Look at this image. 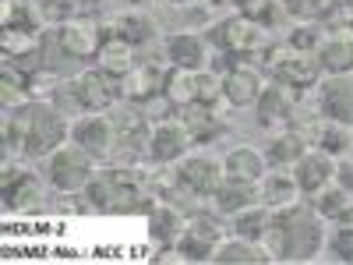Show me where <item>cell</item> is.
Listing matches in <instances>:
<instances>
[{"instance_id": "cell-1", "label": "cell", "mask_w": 353, "mask_h": 265, "mask_svg": "<svg viewBox=\"0 0 353 265\" xmlns=\"http://www.w3.org/2000/svg\"><path fill=\"white\" fill-rule=\"evenodd\" d=\"M261 248L269 258L307 262L321 248V226L304 205H283L269 226V233L261 237Z\"/></svg>"}, {"instance_id": "cell-2", "label": "cell", "mask_w": 353, "mask_h": 265, "mask_svg": "<svg viewBox=\"0 0 353 265\" xmlns=\"http://www.w3.org/2000/svg\"><path fill=\"white\" fill-rule=\"evenodd\" d=\"M64 138V121L61 113L50 106H18V113L8 110L4 117V141L8 145H21L28 156H46L50 149H57Z\"/></svg>"}, {"instance_id": "cell-3", "label": "cell", "mask_w": 353, "mask_h": 265, "mask_svg": "<svg viewBox=\"0 0 353 265\" xmlns=\"http://www.w3.org/2000/svg\"><path fill=\"white\" fill-rule=\"evenodd\" d=\"M138 184L141 177L138 170H106L99 181L88 184V198H92L96 209H106V213H131L138 205Z\"/></svg>"}, {"instance_id": "cell-4", "label": "cell", "mask_w": 353, "mask_h": 265, "mask_svg": "<svg viewBox=\"0 0 353 265\" xmlns=\"http://www.w3.org/2000/svg\"><path fill=\"white\" fill-rule=\"evenodd\" d=\"M92 177V163H88V149L81 145H64L57 149L53 159H50V181L64 191H78L81 184H88Z\"/></svg>"}, {"instance_id": "cell-5", "label": "cell", "mask_w": 353, "mask_h": 265, "mask_svg": "<svg viewBox=\"0 0 353 265\" xmlns=\"http://www.w3.org/2000/svg\"><path fill=\"white\" fill-rule=\"evenodd\" d=\"M269 68H272L276 81L293 85V88H307V85H314V75H318V64L311 61V53L293 50V46H279V50H272V53H269Z\"/></svg>"}, {"instance_id": "cell-6", "label": "cell", "mask_w": 353, "mask_h": 265, "mask_svg": "<svg viewBox=\"0 0 353 265\" xmlns=\"http://www.w3.org/2000/svg\"><path fill=\"white\" fill-rule=\"evenodd\" d=\"M74 138L81 149H88L92 156H117L121 149V128H117V117H88L74 128Z\"/></svg>"}, {"instance_id": "cell-7", "label": "cell", "mask_w": 353, "mask_h": 265, "mask_svg": "<svg viewBox=\"0 0 353 265\" xmlns=\"http://www.w3.org/2000/svg\"><path fill=\"white\" fill-rule=\"evenodd\" d=\"M191 145H194V135L184 121H163L149 138V153H152L156 163H170L176 156H184Z\"/></svg>"}, {"instance_id": "cell-8", "label": "cell", "mask_w": 353, "mask_h": 265, "mask_svg": "<svg viewBox=\"0 0 353 265\" xmlns=\"http://www.w3.org/2000/svg\"><path fill=\"white\" fill-rule=\"evenodd\" d=\"M321 110L336 124H353V71L329 78V85L321 88Z\"/></svg>"}, {"instance_id": "cell-9", "label": "cell", "mask_w": 353, "mask_h": 265, "mask_svg": "<svg viewBox=\"0 0 353 265\" xmlns=\"http://www.w3.org/2000/svg\"><path fill=\"white\" fill-rule=\"evenodd\" d=\"M71 92H74V103L85 110H106L117 96V88L106 78V71H85L81 78H74Z\"/></svg>"}, {"instance_id": "cell-10", "label": "cell", "mask_w": 353, "mask_h": 265, "mask_svg": "<svg viewBox=\"0 0 353 265\" xmlns=\"http://www.w3.org/2000/svg\"><path fill=\"white\" fill-rule=\"evenodd\" d=\"M212 39H216L226 53H248V50L261 46V28H258V21H251V18L241 14V18L219 25L216 32H212Z\"/></svg>"}, {"instance_id": "cell-11", "label": "cell", "mask_w": 353, "mask_h": 265, "mask_svg": "<svg viewBox=\"0 0 353 265\" xmlns=\"http://www.w3.org/2000/svg\"><path fill=\"white\" fill-rule=\"evenodd\" d=\"M176 181L191 188L194 195H216L223 188V170L212 159H184L176 170Z\"/></svg>"}, {"instance_id": "cell-12", "label": "cell", "mask_w": 353, "mask_h": 265, "mask_svg": "<svg viewBox=\"0 0 353 265\" xmlns=\"http://www.w3.org/2000/svg\"><path fill=\"white\" fill-rule=\"evenodd\" d=\"M57 43L64 46L68 57H78V61H85V57L99 53V28L92 21H68L61 32H57Z\"/></svg>"}, {"instance_id": "cell-13", "label": "cell", "mask_w": 353, "mask_h": 265, "mask_svg": "<svg viewBox=\"0 0 353 265\" xmlns=\"http://www.w3.org/2000/svg\"><path fill=\"white\" fill-rule=\"evenodd\" d=\"M293 106H297V88L293 85H265L261 96H258V117L265 124L269 121H286V117L293 113Z\"/></svg>"}, {"instance_id": "cell-14", "label": "cell", "mask_w": 353, "mask_h": 265, "mask_svg": "<svg viewBox=\"0 0 353 265\" xmlns=\"http://www.w3.org/2000/svg\"><path fill=\"white\" fill-rule=\"evenodd\" d=\"M332 170L336 166H332L329 153H304L297 159V184H301V191H307V195L321 191L332 181Z\"/></svg>"}, {"instance_id": "cell-15", "label": "cell", "mask_w": 353, "mask_h": 265, "mask_svg": "<svg viewBox=\"0 0 353 265\" xmlns=\"http://www.w3.org/2000/svg\"><path fill=\"white\" fill-rule=\"evenodd\" d=\"M4 198L11 209H28V205H36V198H43V188L32 173L8 166L4 170Z\"/></svg>"}, {"instance_id": "cell-16", "label": "cell", "mask_w": 353, "mask_h": 265, "mask_svg": "<svg viewBox=\"0 0 353 265\" xmlns=\"http://www.w3.org/2000/svg\"><path fill=\"white\" fill-rule=\"evenodd\" d=\"M223 96L233 103V106H248L261 96V81L251 68H233L226 78H223Z\"/></svg>"}, {"instance_id": "cell-17", "label": "cell", "mask_w": 353, "mask_h": 265, "mask_svg": "<svg viewBox=\"0 0 353 265\" xmlns=\"http://www.w3.org/2000/svg\"><path fill=\"white\" fill-rule=\"evenodd\" d=\"M159 85H163V68H159V64H141V68H134V71L128 75V81H124L121 92H124L128 99H152V96L159 92Z\"/></svg>"}, {"instance_id": "cell-18", "label": "cell", "mask_w": 353, "mask_h": 265, "mask_svg": "<svg viewBox=\"0 0 353 265\" xmlns=\"http://www.w3.org/2000/svg\"><path fill=\"white\" fill-rule=\"evenodd\" d=\"M99 64L106 75H131L134 71V46L128 39H106L99 46Z\"/></svg>"}, {"instance_id": "cell-19", "label": "cell", "mask_w": 353, "mask_h": 265, "mask_svg": "<svg viewBox=\"0 0 353 265\" xmlns=\"http://www.w3.org/2000/svg\"><path fill=\"white\" fill-rule=\"evenodd\" d=\"M166 53H170V61L176 64V68H184V71H194V68H201V61H205V46H201V39L198 36H170V43H166Z\"/></svg>"}, {"instance_id": "cell-20", "label": "cell", "mask_w": 353, "mask_h": 265, "mask_svg": "<svg viewBox=\"0 0 353 265\" xmlns=\"http://www.w3.org/2000/svg\"><path fill=\"white\" fill-rule=\"evenodd\" d=\"M261 170H265V159H261V153L258 149H233L230 156H226V173L233 177V181H248V184H254L258 177H261Z\"/></svg>"}, {"instance_id": "cell-21", "label": "cell", "mask_w": 353, "mask_h": 265, "mask_svg": "<svg viewBox=\"0 0 353 265\" xmlns=\"http://www.w3.org/2000/svg\"><path fill=\"white\" fill-rule=\"evenodd\" d=\"M321 68L332 75L353 71V36H336L321 46Z\"/></svg>"}, {"instance_id": "cell-22", "label": "cell", "mask_w": 353, "mask_h": 265, "mask_svg": "<svg viewBox=\"0 0 353 265\" xmlns=\"http://www.w3.org/2000/svg\"><path fill=\"white\" fill-rule=\"evenodd\" d=\"M106 28H110L117 39H128V43H145V39L152 36L149 18H141V14H117V18H110Z\"/></svg>"}, {"instance_id": "cell-23", "label": "cell", "mask_w": 353, "mask_h": 265, "mask_svg": "<svg viewBox=\"0 0 353 265\" xmlns=\"http://www.w3.org/2000/svg\"><path fill=\"white\" fill-rule=\"evenodd\" d=\"M181 121L191 128V135H194V141H209L216 131H219V124H216V117L205 110V103H188V110H184V117Z\"/></svg>"}, {"instance_id": "cell-24", "label": "cell", "mask_w": 353, "mask_h": 265, "mask_svg": "<svg viewBox=\"0 0 353 265\" xmlns=\"http://www.w3.org/2000/svg\"><path fill=\"white\" fill-rule=\"evenodd\" d=\"M237 237H244V241H261L265 233H269V226H272V216H269V209H248V213H241L237 216Z\"/></svg>"}, {"instance_id": "cell-25", "label": "cell", "mask_w": 353, "mask_h": 265, "mask_svg": "<svg viewBox=\"0 0 353 265\" xmlns=\"http://www.w3.org/2000/svg\"><path fill=\"white\" fill-rule=\"evenodd\" d=\"M297 177H286V173H276V177H269V181L261 184V195H265V202L269 205H290L293 202V195H297Z\"/></svg>"}, {"instance_id": "cell-26", "label": "cell", "mask_w": 353, "mask_h": 265, "mask_svg": "<svg viewBox=\"0 0 353 265\" xmlns=\"http://www.w3.org/2000/svg\"><path fill=\"white\" fill-rule=\"evenodd\" d=\"M212 258H219V262H269V255H265V248H258L254 241H233V244H223V248H216V255Z\"/></svg>"}, {"instance_id": "cell-27", "label": "cell", "mask_w": 353, "mask_h": 265, "mask_svg": "<svg viewBox=\"0 0 353 265\" xmlns=\"http://www.w3.org/2000/svg\"><path fill=\"white\" fill-rule=\"evenodd\" d=\"M304 145H307V138L304 135H283V138H276L272 145H269V159L272 163H297L301 156H304Z\"/></svg>"}, {"instance_id": "cell-28", "label": "cell", "mask_w": 353, "mask_h": 265, "mask_svg": "<svg viewBox=\"0 0 353 265\" xmlns=\"http://www.w3.org/2000/svg\"><path fill=\"white\" fill-rule=\"evenodd\" d=\"M248 202H251V184L248 181H233V184H223L216 191V205L223 213H241Z\"/></svg>"}, {"instance_id": "cell-29", "label": "cell", "mask_w": 353, "mask_h": 265, "mask_svg": "<svg viewBox=\"0 0 353 265\" xmlns=\"http://www.w3.org/2000/svg\"><path fill=\"white\" fill-rule=\"evenodd\" d=\"M170 99L173 103H198V75L194 71H176V75H170Z\"/></svg>"}, {"instance_id": "cell-30", "label": "cell", "mask_w": 353, "mask_h": 265, "mask_svg": "<svg viewBox=\"0 0 353 265\" xmlns=\"http://www.w3.org/2000/svg\"><path fill=\"white\" fill-rule=\"evenodd\" d=\"M36 50V36L25 32V28H4V57L14 61V57H25Z\"/></svg>"}, {"instance_id": "cell-31", "label": "cell", "mask_w": 353, "mask_h": 265, "mask_svg": "<svg viewBox=\"0 0 353 265\" xmlns=\"http://www.w3.org/2000/svg\"><path fill=\"white\" fill-rule=\"evenodd\" d=\"M329 8H332V0H286V14L304 18V21L329 14Z\"/></svg>"}, {"instance_id": "cell-32", "label": "cell", "mask_w": 353, "mask_h": 265, "mask_svg": "<svg viewBox=\"0 0 353 265\" xmlns=\"http://www.w3.org/2000/svg\"><path fill=\"white\" fill-rule=\"evenodd\" d=\"M241 14L258 25H269L276 21V0H241Z\"/></svg>"}, {"instance_id": "cell-33", "label": "cell", "mask_w": 353, "mask_h": 265, "mask_svg": "<svg viewBox=\"0 0 353 265\" xmlns=\"http://www.w3.org/2000/svg\"><path fill=\"white\" fill-rule=\"evenodd\" d=\"M25 92H28L25 75L18 78V75L11 71V64H8V71H4V110H14V106H21Z\"/></svg>"}, {"instance_id": "cell-34", "label": "cell", "mask_w": 353, "mask_h": 265, "mask_svg": "<svg viewBox=\"0 0 353 265\" xmlns=\"http://www.w3.org/2000/svg\"><path fill=\"white\" fill-rule=\"evenodd\" d=\"M152 237H163V241H170L173 233H176V213L170 209V205H163V209H152Z\"/></svg>"}, {"instance_id": "cell-35", "label": "cell", "mask_w": 353, "mask_h": 265, "mask_svg": "<svg viewBox=\"0 0 353 265\" xmlns=\"http://www.w3.org/2000/svg\"><path fill=\"white\" fill-rule=\"evenodd\" d=\"M81 8H85V0H43V11H46V18H53V21H68V18H74Z\"/></svg>"}, {"instance_id": "cell-36", "label": "cell", "mask_w": 353, "mask_h": 265, "mask_svg": "<svg viewBox=\"0 0 353 265\" xmlns=\"http://www.w3.org/2000/svg\"><path fill=\"white\" fill-rule=\"evenodd\" d=\"M346 205H350L346 191H339V188H336V191H321V198H318V213H321V216H332V219H336V216H339V213L346 209Z\"/></svg>"}, {"instance_id": "cell-37", "label": "cell", "mask_w": 353, "mask_h": 265, "mask_svg": "<svg viewBox=\"0 0 353 265\" xmlns=\"http://www.w3.org/2000/svg\"><path fill=\"white\" fill-rule=\"evenodd\" d=\"M219 92H223V81L216 75H198V103L209 106L212 99H219Z\"/></svg>"}, {"instance_id": "cell-38", "label": "cell", "mask_w": 353, "mask_h": 265, "mask_svg": "<svg viewBox=\"0 0 353 265\" xmlns=\"http://www.w3.org/2000/svg\"><path fill=\"white\" fill-rule=\"evenodd\" d=\"M332 251H336L343 262H353V226H339V230H336Z\"/></svg>"}, {"instance_id": "cell-39", "label": "cell", "mask_w": 353, "mask_h": 265, "mask_svg": "<svg viewBox=\"0 0 353 265\" xmlns=\"http://www.w3.org/2000/svg\"><path fill=\"white\" fill-rule=\"evenodd\" d=\"M290 46H293V50H304V53H311V50L318 46V28H293Z\"/></svg>"}, {"instance_id": "cell-40", "label": "cell", "mask_w": 353, "mask_h": 265, "mask_svg": "<svg viewBox=\"0 0 353 265\" xmlns=\"http://www.w3.org/2000/svg\"><path fill=\"white\" fill-rule=\"evenodd\" d=\"M318 138H321V149H325V153H343V149H346V141H350L339 128H321Z\"/></svg>"}, {"instance_id": "cell-41", "label": "cell", "mask_w": 353, "mask_h": 265, "mask_svg": "<svg viewBox=\"0 0 353 265\" xmlns=\"http://www.w3.org/2000/svg\"><path fill=\"white\" fill-rule=\"evenodd\" d=\"M28 81H32V85H28V92H32V96H43L46 88H53V75H50V78H46V75H32Z\"/></svg>"}, {"instance_id": "cell-42", "label": "cell", "mask_w": 353, "mask_h": 265, "mask_svg": "<svg viewBox=\"0 0 353 265\" xmlns=\"http://www.w3.org/2000/svg\"><path fill=\"white\" fill-rule=\"evenodd\" d=\"M336 226H353V202L346 205V209L336 216Z\"/></svg>"}, {"instance_id": "cell-43", "label": "cell", "mask_w": 353, "mask_h": 265, "mask_svg": "<svg viewBox=\"0 0 353 265\" xmlns=\"http://www.w3.org/2000/svg\"><path fill=\"white\" fill-rule=\"evenodd\" d=\"M339 177H343L346 188H353V166H339Z\"/></svg>"}, {"instance_id": "cell-44", "label": "cell", "mask_w": 353, "mask_h": 265, "mask_svg": "<svg viewBox=\"0 0 353 265\" xmlns=\"http://www.w3.org/2000/svg\"><path fill=\"white\" fill-rule=\"evenodd\" d=\"M343 8H350V11H353V0H343Z\"/></svg>"}, {"instance_id": "cell-45", "label": "cell", "mask_w": 353, "mask_h": 265, "mask_svg": "<svg viewBox=\"0 0 353 265\" xmlns=\"http://www.w3.org/2000/svg\"><path fill=\"white\" fill-rule=\"evenodd\" d=\"M173 4H191V0H173Z\"/></svg>"}, {"instance_id": "cell-46", "label": "cell", "mask_w": 353, "mask_h": 265, "mask_svg": "<svg viewBox=\"0 0 353 265\" xmlns=\"http://www.w3.org/2000/svg\"><path fill=\"white\" fill-rule=\"evenodd\" d=\"M350 141H353V138H350Z\"/></svg>"}]
</instances>
